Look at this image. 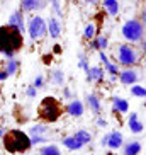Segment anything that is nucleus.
<instances>
[{
    "mask_svg": "<svg viewBox=\"0 0 146 155\" xmlns=\"http://www.w3.org/2000/svg\"><path fill=\"white\" fill-rule=\"evenodd\" d=\"M24 46V34L19 29L12 28L9 24L0 26V55H4L5 60L15 58L19 51Z\"/></svg>",
    "mask_w": 146,
    "mask_h": 155,
    "instance_id": "nucleus-1",
    "label": "nucleus"
},
{
    "mask_svg": "<svg viewBox=\"0 0 146 155\" xmlns=\"http://www.w3.org/2000/svg\"><path fill=\"white\" fill-rule=\"evenodd\" d=\"M144 63H146V53H144Z\"/></svg>",
    "mask_w": 146,
    "mask_h": 155,
    "instance_id": "nucleus-43",
    "label": "nucleus"
},
{
    "mask_svg": "<svg viewBox=\"0 0 146 155\" xmlns=\"http://www.w3.org/2000/svg\"><path fill=\"white\" fill-rule=\"evenodd\" d=\"M102 5L110 17H117L121 14V2L119 0H102Z\"/></svg>",
    "mask_w": 146,
    "mask_h": 155,
    "instance_id": "nucleus-18",
    "label": "nucleus"
},
{
    "mask_svg": "<svg viewBox=\"0 0 146 155\" xmlns=\"http://www.w3.org/2000/svg\"><path fill=\"white\" fill-rule=\"evenodd\" d=\"M117 80L122 85H134V84H138L139 82V72L138 70H134L131 67V68H124V70H121L119 72V77H117Z\"/></svg>",
    "mask_w": 146,
    "mask_h": 155,
    "instance_id": "nucleus-8",
    "label": "nucleus"
},
{
    "mask_svg": "<svg viewBox=\"0 0 146 155\" xmlns=\"http://www.w3.org/2000/svg\"><path fill=\"white\" fill-rule=\"evenodd\" d=\"M139 51H141L143 55H144V53H146V36L143 38L141 41H139Z\"/></svg>",
    "mask_w": 146,
    "mask_h": 155,
    "instance_id": "nucleus-37",
    "label": "nucleus"
},
{
    "mask_svg": "<svg viewBox=\"0 0 146 155\" xmlns=\"http://www.w3.org/2000/svg\"><path fill=\"white\" fill-rule=\"evenodd\" d=\"M105 155H114V153H112V152H109V153H105Z\"/></svg>",
    "mask_w": 146,
    "mask_h": 155,
    "instance_id": "nucleus-42",
    "label": "nucleus"
},
{
    "mask_svg": "<svg viewBox=\"0 0 146 155\" xmlns=\"http://www.w3.org/2000/svg\"><path fill=\"white\" fill-rule=\"evenodd\" d=\"M26 96L29 97V99H36L37 96V89L34 85H27L26 87Z\"/></svg>",
    "mask_w": 146,
    "mask_h": 155,
    "instance_id": "nucleus-32",
    "label": "nucleus"
},
{
    "mask_svg": "<svg viewBox=\"0 0 146 155\" xmlns=\"http://www.w3.org/2000/svg\"><path fill=\"white\" fill-rule=\"evenodd\" d=\"M99 60H100V63L104 65V70L109 77H119V72H121V70H119V65L112 63L109 60V56L105 55L104 51H99Z\"/></svg>",
    "mask_w": 146,
    "mask_h": 155,
    "instance_id": "nucleus-11",
    "label": "nucleus"
},
{
    "mask_svg": "<svg viewBox=\"0 0 146 155\" xmlns=\"http://www.w3.org/2000/svg\"><path fill=\"white\" fill-rule=\"evenodd\" d=\"M100 145L107 147V148H110V150H117V148H121V147L124 145L122 133L119 131V130H112V131L105 133L104 137H102V140H100Z\"/></svg>",
    "mask_w": 146,
    "mask_h": 155,
    "instance_id": "nucleus-7",
    "label": "nucleus"
},
{
    "mask_svg": "<svg viewBox=\"0 0 146 155\" xmlns=\"http://www.w3.org/2000/svg\"><path fill=\"white\" fill-rule=\"evenodd\" d=\"M48 140V137H39V135H31V143L32 145H39V143H46Z\"/></svg>",
    "mask_w": 146,
    "mask_h": 155,
    "instance_id": "nucleus-31",
    "label": "nucleus"
},
{
    "mask_svg": "<svg viewBox=\"0 0 146 155\" xmlns=\"http://www.w3.org/2000/svg\"><path fill=\"white\" fill-rule=\"evenodd\" d=\"M39 155H61V152H59V148L56 145H46L41 148Z\"/></svg>",
    "mask_w": 146,
    "mask_h": 155,
    "instance_id": "nucleus-30",
    "label": "nucleus"
},
{
    "mask_svg": "<svg viewBox=\"0 0 146 155\" xmlns=\"http://www.w3.org/2000/svg\"><path fill=\"white\" fill-rule=\"evenodd\" d=\"M26 32L29 34L32 41H39V39L48 36V24L41 15H32V17L27 19Z\"/></svg>",
    "mask_w": 146,
    "mask_h": 155,
    "instance_id": "nucleus-6",
    "label": "nucleus"
},
{
    "mask_svg": "<svg viewBox=\"0 0 146 155\" xmlns=\"http://www.w3.org/2000/svg\"><path fill=\"white\" fill-rule=\"evenodd\" d=\"M65 111L71 118H82L83 113H85V104L82 101H78L77 97H73V99L68 101V104L65 106Z\"/></svg>",
    "mask_w": 146,
    "mask_h": 155,
    "instance_id": "nucleus-9",
    "label": "nucleus"
},
{
    "mask_svg": "<svg viewBox=\"0 0 146 155\" xmlns=\"http://www.w3.org/2000/svg\"><path fill=\"white\" fill-rule=\"evenodd\" d=\"M7 78H9V73L5 72V70H0V82H4Z\"/></svg>",
    "mask_w": 146,
    "mask_h": 155,
    "instance_id": "nucleus-38",
    "label": "nucleus"
},
{
    "mask_svg": "<svg viewBox=\"0 0 146 155\" xmlns=\"http://www.w3.org/2000/svg\"><path fill=\"white\" fill-rule=\"evenodd\" d=\"M48 4L51 5V10L56 17H61L63 15V9H61V2L59 0H48Z\"/></svg>",
    "mask_w": 146,
    "mask_h": 155,
    "instance_id": "nucleus-29",
    "label": "nucleus"
},
{
    "mask_svg": "<svg viewBox=\"0 0 146 155\" xmlns=\"http://www.w3.org/2000/svg\"><path fill=\"white\" fill-rule=\"evenodd\" d=\"M132 97H138V99H146V85H141V84H134V85L129 87Z\"/></svg>",
    "mask_w": 146,
    "mask_h": 155,
    "instance_id": "nucleus-25",
    "label": "nucleus"
},
{
    "mask_svg": "<svg viewBox=\"0 0 146 155\" xmlns=\"http://www.w3.org/2000/svg\"><path fill=\"white\" fill-rule=\"evenodd\" d=\"M77 60H78V68L83 70V72H87L88 68H90V61H88V56L85 51H78L77 53Z\"/></svg>",
    "mask_w": 146,
    "mask_h": 155,
    "instance_id": "nucleus-26",
    "label": "nucleus"
},
{
    "mask_svg": "<svg viewBox=\"0 0 146 155\" xmlns=\"http://www.w3.org/2000/svg\"><path fill=\"white\" fill-rule=\"evenodd\" d=\"M144 107H146V102H144Z\"/></svg>",
    "mask_w": 146,
    "mask_h": 155,
    "instance_id": "nucleus-44",
    "label": "nucleus"
},
{
    "mask_svg": "<svg viewBox=\"0 0 146 155\" xmlns=\"http://www.w3.org/2000/svg\"><path fill=\"white\" fill-rule=\"evenodd\" d=\"M4 148L9 153H24L32 147L31 137L27 133H24L22 130H10V131L4 133Z\"/></svg>",
    "mask_w": 146,
    "mask_h": 155,
    "instance_id": "nucleus-2",
    "label": "nucleus"
},
{
    "mask_svg": "<svg viewBox=\"0 0 146 155\" xmlns=\"http://www.w3.org/2000/svg\"><path fill=\"white\" fill-rule=\"evenodd\" d=\"M97 34V28L94 22H88L87 26H85V29H83V39L85 41H90L92 38H95Z\"/></svg>",
    "mask_w": 146,
    "mask_h": 155,
    "instance_id": "nucleus-27",
    "label": "nucleus"
},
{
    "mask_svg": "<svg viewBox=\"0 0 146 155\" xmlns=\"http://www.w3.org/2000/svg\"><path fill=\"white\" fill-rule=\"evenodd\" d=\"M53 51H55V53H61V46H59V45H55V50H53Z\"/></svg>",
    "mask_w": 146,
    "mask_h": 155,
    "instance_id": "nucleus-40",
    "label": "nucleus"
},
{
    "mask_svg": "<svg viewBox=\"0 0 146 155\" xmlns=\"http://www.w3.org/2000/svg\"><path fill=\"white\" fill-rule=\"evenodd\" d=\"M83 2H85V4H90V5H95L99 0H83Z\"/></svg>",
    "mask_w": 146,
    "mask_h": 155,
    "instance_id": "nucleus-39",
    "label": "nucleus"
},
{
    "mask_svg": "<svg viewBox=\"0 0 146 155\" xmlns=\"http://www.w3.org/2000/svg\"><path fill=\"white\" fill-rule=\"evenodd\" d=\"M146 34V29L143 26V22L139 19L132 17L124 21V24L121 26V36L126 43H131V45H139L143 38Z\"/></svg>",
    "mask_w": 146,
    "mask_h": 155,
    "instance_id": "nucleus-4",
    "label": "nucleus"
},
{
    "mask_svg": "<svg viewBox=\"0 0 146 155\" xmlns=\"http://www.w3.org/2000/svg\"><path fill=\"white\" fill-rule=\"evenodd\" d=\"M65 72L61 68H55L53 72H51V75H49V80H51V84L53 85H56V87H63L65 85Z\"/></svg>",
    "mask_w": 146,
    "mask_h": 155,
    "instance_id": "nucleus-22",
    "label": "nucleus"
},
{
    "mask_svg": "<svg viewBox=\"0 0 146 155\" xmlns=\"http://www.w3.org/2000/svg\"><path fill=\"white\" fill-rule=\"evenodd\" d=\"M144 2H146V0H144Z\"/></svg>",
    "mask_w": 146,
    "mask_h": 155,
    "instance_id": "nucleus-45",
    "label": "nucleus"
},
{
    "mask_svg": "<svg viewBox=\"0 0 146 155\" xmlns=\"http://www.w3.org/2000/svg\"><path fill=\"white\" fill-rule=\"evenodd\" d=\"M9 26H12V28H15V29H19V31L22 32H26V17H24V12L21 9L19 10H14L12 14H10V17H9Z\"/></svg>",
    "mask_w": 146,
    "mask_h": 155,
    "instance_id": "nucleus-12",
    "label": "nucleus"
},
{
    "mask_svg": "<svg viewBox=\"0 0 146 155\" xmlns=\"http://www.w3.org/2000/svg\"><path fill=\"white\" fill-rule=\"evenodd\" d=\"M116 63L124 67V68H131L136 67L141 61V53L136 50V46H132L131 43H121L116 48Z\"/></svg>",
    "mask_w": 146,
    "mask_h": 155,
    "instance_id": "nucleus-3",
    "label": "nucleus"
},
{
    "mask_svg": "<svg viewBox=\"0 0 146 155\" xmlns=\"http://www.w3.org/2000/svg\"><path fill=\"white\" fill-rule=\"evenodd\" d=\"M95 123H97V126H99V128H107V119H104L102 116H97Z\"/></svg>",
    "mask_w": 146,
    "mask_h": 155,
    "instance_id": "nucleus-35",
    "label": "nucleus"
},
{
    "mask_svg": "<svg viewBox=\"0 0 146 155\" xmlns=\"http://www.w3.org/2000/svg\"><path fill=\"white\" fill-rule=\"evenodd\" d=\"M85 101H87V107L90 109V113H94L95 116H100V113H102V101H100V97L92 92V94H87Z\"/></svg>",
    "mask_w": 146,
    "mask_h": 155,
    "instance_id": "nucleus-16",
    "label": "nucleus"
},
{
    "mask_svg": "<svg viewBox=\"0 0 146 155\" xmlns=\"http://www.w3.org/2000/svg\"><path fill=\"white\" fill-rule=\"evenodd\" d=\"M46 5H48V0H21V10L22 12L43 10Z\"/></svg>",
    "mask_w": 146,
    "mask_h": 155,
    "instance_id": "nucleus-14",
    "label": "nucleus"
},
{
    "mask_svg": "<svg viewBox=\"0 0 146 155\" xmlns=\"http://www.w3.org/2000/svg\"><path fill=\"white\" fill-rule=\"evenodd\" d=\"M73 137L77 138L78 141H82L83 145H88V143H92V138H94V137H92V133L87 131V130H83V128H82V130H77V131L73 133Z\"/></svg>",
    "mask_w": 146,
    "mask_h": 155,
    "instance_id": "nucleus-23",
    "label": "nucleus"
},
{
    "mask_svg": "<svg viewBox=\"0 0 146 155\" xmlns=\"http://www.w3.org/2000/svg\"><path fill=\"white\" fill-rule=\"evenodd\" d=\"M128 126H129V131H131L132 135H139V133L144 131V123H143V121H139L138 113H131V114H129Z\"/></svg>",
    "mask_w": 146,
    "mask_h": 155,
    "instance_id": "nucleus-17",
    "label": "nucleus"
},
{
    "mask_svg": "<svg viewBox=\"0 0 146 155\" xmlns=\"http://www.w3.org/2000/svg\"><path fill=\"white\" fill-rule=\"evenodd\" d=\"M88 48L94 51H105L109 48V38L105 34H95V38L88 41Z\"/></svg>",
    "mask_w": 146,
    "mask_h": 155,
    "instance_id": "nucleus-15",
    "label": "nucleus"
},
{
    "mask_svg": "<svg viewBox=\"0 0 146 155\" xmlns=\"http://www.w3.org/2000/svg\"><path fill=\"white\" fill-rule=\"evenodd\" d=\"M44 77H43V75H37L36 78H34V82H32V85L36 87L37 91H39V89H43V87H44Z\"/></svg>",
    "mask_w": 146,
    "mask_h": 155,
    "instance_id": "nucleus-33",
    "label": "nucleus"
},
{
    "mask_svg": "<svg viewBox=\"0 0 146 155\" xmlns=\"http://www.w3.org/2000/svg\"><path fill=\"white\" fill-rule=\"evenodd\" d=\"M61 143H63V147L66 148V150H70V152H78V150H82L83 147H85L82 141H78L73 135L71 137H65L63 140H61Z\"/></svg>",
    "mask_w": 146,
    "mask_h": 155,
    "instance_id": "nucleus-21",
    "label": "nucleus"
},
{
    "mask_svg": "<svg viewBox=\"0 0 146 155\" xmlns=\"http://www.w3.org/2000/svg\"><path fill=\"white\" fill-rule=\"evenodd\" d=\"M63 99H66V101L73 99V92H71V89H70V87H65L63 85Z\"/></svg>",
    "mask_w": 146,
    "mask_h": 155,
    "instance_id": "nucleus-34",
    "label": "nucleus"
},
{
    "mask_svg": "<svg viewBox=\"0 0 146 155\" xmlns=\"http://www.w3.org/2000/svg\"><path fill=\"white\" fill-rule=\"evenodd\" d=\"M19 60H15V58H9V60H5V72L9 73V77H12V75H15L17 73V70H19Z\"/></svg>",
    "mask_w": 146,
    "mask_h": 155,
    "instance_id": "nucleus-24",
    "label": "nucleus"
},
{
    "mask_svg": "<svg viewBox=\"0 0 146 155\" xmlns=\"http://www.w3.org/2000/svg\"><path fill=\"white\" fill-rule=\"evenodd\" d=\"M139 21L143 22V26H144V29H146V5L141 9V14H139Z\"/></svg>",
    "mask_w": 146,
    "mask_h": 155,
    "instance_id": "nucleus-36",
    "label": "nucleus"
},
{
    "mask_svg": "<svg viewBox=\"0 0 146 155\" xmlns=\"http://www.w3.org/2000/svg\"><path fill=\"white\" fill-rule=\"evenodd\" d=\"M4 133H5V131H4V128H2V126H0V138H2V137H4Z\"/></svg>",
    "mask_w": 146,
    "mask_h": 155,
    "instance_id": "nucleus-41",
    "label": "nucleus"
},
{
    "mask_svg": "<svg viewBox=\"0 0 146 155\" xmlns=\"http://www.w3.org/2000/svg\"><path fill=\"white\" fill-rule=\"evenodd\" d=\"M48 131H49V128H46L44 124H32L29 128L31 135H39V137H48Z\"/></svg>",
    "mask_w": 146,
    "mask_h": 155,
    "instance_id": "nucleus-28",
    "label": "nucleus"
},
{
    "mask_svg": "<svg viewBox=\"0 0 146 155\" xmlns=\"http://www.w3.org/2000/svg\"><path fill=\"white\" fill-rule=\"evenodd\" d=\"M87 82L88 84H102L105 80V70L102 67H90L87 70Z\"/></svg>",
    "mask_w": 146,
    "mask_h": 155,
    "instance_id": "nucleus-13",
    "label": "nucleus"
},
{
    "mask_svg": "<svg viewBox=\"0 0 146 155\" xmlns=\"http://www.w3.org/2000/svg\"><path fill=\"white\" fill-rule=\"evenodd\" d=\"M112 111L117 114H126L129 113V102L124 97H119L116 96L114 99H112Z\"/></svg>",
    "mask_w": 146,
    "mask_h": 155,
    "instance_id": "nucleus-20",
    "label": "nucleus"
},
{
    "mask_svg": "<svg viewBox=\"0 0 146 155\" xmlns=\"http://www.w3.org/2000/svg\"><path fill=\"white\" fill-rule=\"evenodd\" d=\"M48 24V34H49L51 39H58L61 36V32H63V24L59 21V17L56 15H49V19L46 21Z\"/></svg>",
    "mask_w": 146,
    "mask_h": 155,
    "instance_id": "nucleus-10",
    "label": "nucleus"
},
{
    "mask_svg": "<svg viewBox=\"0 0 146 155\" xmlns=\"http://www.w3.org/2000/svg\"><path fill=\"white\" fill-rule=\"evenodd\" d=\"M121 148H122V155H139V153H141V150H143L141 143H139L138 140L126 141Z\"/></svg>",
    "mask_w": 146,
    "mask_h": 155,
    "instance_id": "nucleus-19",
    "label": "nucleus"
},
{
    "mask_svg": "<svg viewBox=\"0 0 146 155\" xmlns=\"http://www.w3.org/2000/svg\"><path fill=\"white\" fill-rule=\"evenodd\" d=\"M61 113H63L61 104H59V101L53 96H46L44 99L41 101L39 107H37V116H39L43 121H46V123H55V121H58Z\"/></svg>",
    "mask_w": 146,
    "mask_h": 155,
    "instance_id": "nucleus-5",
    "label": "nucleus"
}]
</instances>
